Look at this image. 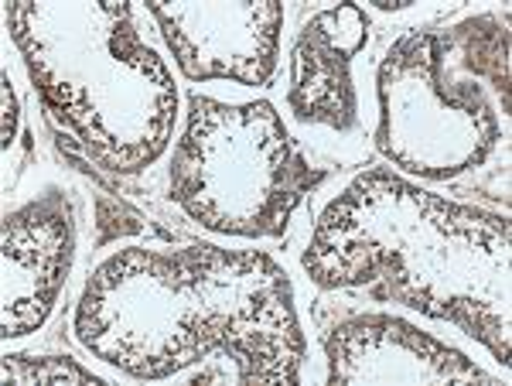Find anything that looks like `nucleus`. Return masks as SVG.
I'll return each instance as SVG.
<instances>
[{
  "mask_svg": "<svg viewBox=\"0 0 512 386\" xmlns=\"http://www.w3.org/2000/svg\"><path fill=\"white\" fill-rule=\"evenodd\" d=\"M325 171L304 161L270 100H188L168 171L171 202L202 229L222 236H284L291 216Z\"/></svg>",
  "mask_w": 512,
  "mask_h": 386,
  "instance_id": "obj_5",
  "label": "nucleus"
},
{
  "mask_svg": "<svg viewBox=\"0 0 512 386\" xmlns=\"http://www.w3.org/2000/svg\"><path fill=\"white\" fill-rule=\"evenodd\" d=\"M82 349L137 380L226 352L239 383H297L304 335L287 270L267 253L130 246L89 274L72 315Z\"/></svg>",
  "mask_w": 512,
  "mask_h": 386,
  "instance_id": "obj_1",
  "label": "nucleus"
},
{
  "mask_svg": "<svg viewBox=\"0 0 512 386\" xmlns=\"http://www.w3.org/2000/svg\"><path fill=\"white\" fill-rule=\"evenodd\" d=\"M328 383H489L492 373L475 366L461 349L420 332L407 318L366 311L338 322L325 335Z\"/></svg>",
  "mask_w": 512,
  "mask_h": 386,
  "instance_id": "obj_8",
  "label": "nucleus"
},
{
  "mask_svg": "<svg viewBox=\"0 0 512 386\" xmlns=\"http://www.w3.org/2000/svg\"><path fill=\"white\" fill-rule=\"evenodd\" d=\"M304 270L318 287H366L458 325L509 366V223L393 171H362L321 212Z\"/></svg>",
  "mask_w": 512,
  "mask_h": 386,
  "instance_id": "obj_2",
  "label": "nucleus"
},
{
  "mask_svg": "<svg viewBox=\"0 0 512 386\" xmlns=\"http://www.w3.org/2000/svg\"><path fill=\"white\" fill-rule=\"evenodd\" d=\"M369 4H376L379 11H407V7L417 4V0H369Z\"/></svg>",
  "mask_w": 512,
  "mask_h": 386,
  "instance_id": "obj_12",
  "label": "nucleus"
},
{
  "mask_svg": "<svg viewBox=\"0 0 512 386\" xmlns=\"http://www.w3.org/2000/svg\"><path fill=\"white\" fill-rule=\"evenodd\" d=\"M178 69L192 82L236 79L270 86L277 72L284 4H168L147 0Z\"/></svg>",
  "mask_w": 512,
  "mask_h": 386,
  "instance_id": "obj_6",
  "label": "nucleus"
},
{
  "mask_svg": "<svg viewBox=\"0 0 512 386\" xmlns=\"http://www.w3.org/2000/svg\"><path fill=\"white\" fill-rule=\"evenodd\" d=\"M482 82L499 89L509 110V31L499 18L407 31L379 65L376 147L431 182L478 168L502 141V120Z\"/></svg>",
  "mask_w": 512,
  "mask_h": 386,
  "instance_id": "obj_4",
  "label": "nucleus"
},
{
  "mask_svg": "<svg viewBox=\"0 0 512 386\" xmlns=\"http://www.w3.org/2000/svg\"><path fill=\"white\" fill-rule=\"evenodd\" d=\"M0 93H4V195L14 192V185L21 182L24 168L35 158V144H31V130L21 120L18 93L11 86V72H0Z\"/></svg>",
  "mask_w": 512,
  "mask_h": 386,
  "instance_id": "obj_11",
  "label": "nucleus"
},
{
  "mask_svg": "<svg viewBox=\"0 0 512 386\" xmlns=\"http://www.w3.org/2000/svg\"><path fill=\"white\" fill-rule=\"evenodd\" d=\"M4 294H0V339H24L48 322L59 305L76 257V223L62 188H45L38 199L4 212Z\"/></svg>",
  "mask_w": 512,
  "mask_h": 386,
  "instance_id": "obj_7",
  "label": "nucleus"
},
{
  "mask_svg": "<svg viewBox=\"0 0 512 386\" xmlns=\"http://www.w3.org/2000/svg\"><path fill=\"white\" fill-rule=\"evenodd\" d=\"M7 28L45 110L79 137L86 158L137 175L164 154L175 127V79L137 35L134 7L7 0Z\"/></svg>",
  "mask_w": 512,
  "mask_h": 386,
  "instance_id": "obj_3",
  "label": "nucleus"
},
{
  "mask_svg": "<svg viewBox=\"0 0 512 386\" xmlns=\"http://www.w3.org/2000/svg\"><path fill=\"white\" fill-rule=\"evenodd\" d=\"M0 376L4 383H38V386H99L103 380L93 369L79 366L72 356H21V352H4L0 359Z\"/></svg>",
  "mask_w": 512,
  "mask_h": 386,
  "instance_id": "obj_10",
  "label": "nucleus"
},
{
  "mask_svg": "<svg viewBox=\"0 0 512 386\" xmlns=\"http://www.w3.org/2000/svg\"><path fill=\"white\" fill-rule=\"evenodd\" d=\"M369 14L359 4H338L311 14L291 48L287 106L308 127L349 134L359 127V96L352 86V59L366 48Z\"/></svg>",
  "mask_w": 512,
  "mask_h": 386,
  "instance_id": "obj_9",
  "label": "nucleus"
}]
</instances>
